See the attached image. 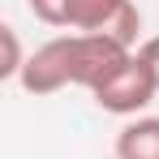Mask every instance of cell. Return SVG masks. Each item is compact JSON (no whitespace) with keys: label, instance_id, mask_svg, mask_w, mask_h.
Listing matches in <instances>:
<instances>
[{"label":"cell","instance_id":"6","mask_svg":"<svg viewBox=\"0 0 159 159\" xmlns=\"http://www.w3.org/2000/svg\"><path fill=\"white\" fill-rule=\"evenodd\" d=\"M26 9L43 22V26H65V13H69V0H26Z\"/></svg>","mask_w":159,"mask_h":159},{"label":"cell","instance_id":"4","mask_svg":"<svg viewBox=\"0 0 159 159\" xmlns=\"http://www.w3.org/2000/svg\"><path fill=\"white\" fill-rule=\"evenodd\" d=\"M116 159H159V116H133L116 133Z\"/></svg>","mask_w":159,"mask_h":159},{"label":"cell","instance_id":"3","mask_svg":"<svg viewBox=\"0 0 159 159\" xmlns=\"http://www.w3.org/2000/svg\"><path fill=\"white\" fill-rule=\"evenodd\" d=\"M17 86L26 95H56V90L73 86L69 82V34H56L43 48H34L26 56V69H22Z\"/></svg>","mask_w":159,"mask_h":159},{"label":"cell","instance_id":"2","mask_svg":"<svg viewBox=\"0 0 159 159\" xmlns=\"http://www.w3.org/2000/svg\"><path fill=\"white\" fill-rule=\"evenodd\" d=\"M95 95V103L103 107V112H112V116H142L146 107L155 103V95H159V86L155 78H151V69H146V60L133 52L112 78L99 86V90H90Z\"/></svg>","mask_w":159,"mask_h":159},{"label":"cell","instance_id":"1","mask_svg":"<svg viewBox=\"0 0 159 159\" xmlns=\"http://www.w3.org/2000/svg\"><path fill=\"white\" fill-rule=\"evenodd\" d=\"M65 26L73 34H112L125 48L138 52V30H142V13L133 0H69Z\"/></svg>","mask_w":159,"mask_h":159},{"label":"cell","instance_id":"7","mask_svg":"<svg viewBox=\"0 0 159 159\" xmlns=\"http://www.w3.org/2000/svg\"><path fill=\"white\" fill-rule=\"evenodd\" d=\"M138 56L146 60V69H151V78H155V86H159V34L142 39V43H138Z\"/></svg>","mask_w":159,"mask_h":159},{"label":"cell","instance_id":"5","mask_svg":"<svg viewBox=\"0 0 159 159\" xmlns=\"http://www.w3.org/2000/svg\"><path fill=\"white\" fill-rule=\"evenodd\" d=\"M0 43H4L0 78H4V82H17V78H22V69H26V56H22V43H17V30H13V26H0Z\"/></svg>","mask_w":159,"mask_h":159}]
</instances>
